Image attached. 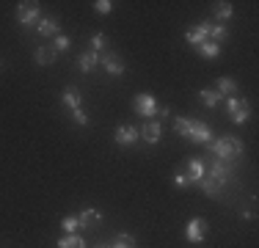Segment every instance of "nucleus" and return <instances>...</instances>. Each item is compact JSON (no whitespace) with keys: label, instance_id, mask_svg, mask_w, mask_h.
Returning <instances> with one entry per match:
<instances>
[{"label":"nucleus","instance_id":"nucleus-9","mask_svg":"<svg viewBox=\"0 0 259 248\" xmlns=\"http://www.w3.org/2000/svg\"><path fill=\"white\" fill-rule=\"evenodd\" d=\"M100 64H102V69L108 74H113V77H121V74H124V61H121L113 50H110V53H100Z\"/></svg>","mask_w":259,"mask_h":248},{"label":"nucleus","instance_id":"nucleus-6","mask_svg":"<svg viewBox=\"0 0 259 248\" xmlns=\"http://www.w3.org/2000/svg\"><path fill=\"white\" fill-rule=\"evenodd\" d=\"M226 110H229V116H232L234 124H245V121L251 119L248 105H245L240 97H229V99H226Z\"/></svg>","mask_w":259,"mask_h":248},{"label":"nucleus","instance_id":"nucleus-31","mask_svg":"<svg viewBox=\"0 0 259 248\" xmlns=\"http://www.w3.org/2000/svg\"><path fill=\"white\" fill-rule=\"evenodd\" d=\"M72 121H75V124H80V127H89V113H85V110L83 108H80V110H72Z\"/></svg>","mask_w":259,"mask_h":248},{"label":"nucleus","instance_id":"nucleus-19","mask_svg":"<svg viewBox=\"0 0 259 248\" xmlns=\"http://www.w3.org/2000/svg\"><path fill=\"white\" fill-rule=\"evenodd\" d=\"M199 99L204 102V108H207V110H215V108L221 105V99H224V97H221L215 89H201V91H199Z\"/></svg>","mask_w":259,"mask_h":248},{"label":"nucleus","instance_id":"nucleus-22","mask_svg":"<svg viewBox=\"0 0 259 248\" xmlns=\"http://www.w3.org/2000/svg\"><path fill=\"white\" fill-rule=\"evenodd\" d=\"M226 36H229V28H226V25H221V22H209V36H207L209 42H218V45H221V42H224Z\"/></svg>","mask_w":259,"mask_h":248},{"label":"nucleus","instance_id":"nucleus-12","mask_svg":"<svg viewBox=\"0 0 259 248\" xmlns=\"http://www.w3.org/2000/svg\"><path fill=\"white\" fill-rule=\"evenodd\" d=\"M61 102H64L69 110H80V105H83V94H80L77 86H66V89L61 91Z\"/></svg>","mask_w":259,"mask_h":248},{"label":"nucleus","instance_id":"nucleus-15","mask_svg":"<svg viewBox=\"0 0 259 248\" xmlns=\"http://www.w3.org/2000/svg\"><path fill=\"white\" fill-rule=\"evenodd\" d=\"M55 58H58V53H55L53 47H36V50H33V61H36L39 66H53Z\"/></svg>","mask_w":259,"mask_h":248},{"label":"nucleus","instance_id":"nucleus-3","mask_svg":"<svg viewBox=\"0 0 259 248\" xmlns=\"http://www.w3.org/2000/svg\"><path fill=\"white\" fill-rule=\"evenodd\" d=\"M232 174H234V163H232V160H212L209 169H207V177L215 179L218 185H226L232 179Z\"/></svg>","mask_w":259,"mask_h":248},{"label":"nucleus","instance_id":"nucleus-8","mask_svg":"<svg viewBox=\"0 0 259 248\" xmlns=\"http://www.w3.org/2000/svg\"><path fill=\"white\" fill-rule=\"evenodd\" d=\"M116 144L119 146H135L138 144V138H141V130L138 127H133V124H119V127H116Z\"/></svg>","mask_w":259,"mask_h":248},{"label":"nucleus","instance_id":"nucleus-10","mask_svg":"<svg viewBox=\"0 0 259 248\" xmlns=\"http://www.w3.org/2000/svg\"><path fill=\"white\" fill-rule=\"evenodd\" d=\"M209 36V22H199V25H190L188 33H185V42H188L190 47H199L201 42H207Z\"/></svg>","mask_w":259,"mask_h":248},{"label":"nucleus","instance_id":"nucleus-18","mask_svg":"<svg viewBox=\"0 0 259 248\" xmlns=\"http://www.w3.org/2000/svg\"><path fill=\"white\" fill-rule=\"evenodd\" d=\"M196 185H199V188H201V193L209 196V198H218L221 193H224V185H218L215 179H209V177H204L201 182H196Z\"/></svg>","mask_w":259,"mask_h":248},{"label":"nucleus","instance_id":"nucleus-14","mask_svg":"<svg viewBox=\"0 0 259 248\" xmlns=\"http://www.w3.org/2000/svg\"><path fill=\"white\" fill-rule=\"evenodd\" d=\"M215 91H218L221 97H237L240 94V86H237V80H232V77H218L215 80Z\"/></svg>","mask_w":259,"mask_h":248},{"label":"nucleus","instance_id":"nucleus-16","mask_svg":"<svg viewBox=\"0 0 259 248\" xmlns=\"http://www.w3.org/2000/svg\"><path fill=\"white\" fill-rule=\"evenodd\" d=\"M212 14H215V20H218L221 25H224L229 17L234 14V6L229 3V0H221V3H212Z\"/></svg>","mask_w":259,"mask_h":248},{"label":"nucleus","instance_id":"nucleus-4","mask_svg":"<svg viewBox=\"0 0 259 248\" xmlns=\"http://www.w3.org/2000/svg\"><path fill=\"white\" fill-rule=\"evenodd\" d=\"M133 110L138 116H144L146 121H152V116L157 113V99H155V94H146V91H144V94H138V97L133 99Z\"/></svg>","mask_w":259,"mask_h":248},{"label":"nucleus","instance_id":"nucleus-34","mask_svg":"<svg viewBox=\"0 0 259 248\" xmlns=\"http://www.w3.org/2000/svg\"><path fill=\"white\" fill-rule=\"evenodd\" d=\"M97 248H110V245H108V243H100V245H97Z\"/></svg>","mask_w":259,"mask_h":248},{"label":"nucleus","instance_id":"nucleus-35","mask_svg":"<svg viewBox=\"0 0 259 248\" xmlns=\"http://www.w3.org/2000/svg\"><path fill=\"white\" fill-rule=\"evenodd\" d=\"M0 66H3V61H0Z\"/></svg>","mask_w":259,"mask_h":248},{"label":"nucleus","instance_id":"nucleus-1","mask_svg":"<svg viewBox=\"0 0 259 248\" xmlns=\"http://www.w3.org/2000/svg\"><path fill=\"white\" fill-rule=\"evenodd\" d=\"M207 149H209V154H215V160H234L245 152V144L237 135H221V138L209 141Z\"/></svg>","mask_w":259,"mask_h":248},{"label":"nucleus","instance_id":"nucleus-30","mask_svg":"<svg viewBox=\"0 0 259 248\" xmlns=\"http://www.w3.org/2000/svg\"><path fill=\"white\" fill-rule=\"evenodd\" d=\"M105 45H108V42H105V33H94V39H91V53L100 55L105 50Z\"/></svg>","mask_w":259,"mask_h":248},{"label":"nucleus","instance_id":"nucleus-23","mask_svg":"<svg viewBox=\"0 0 259 248\" xmlns=\"http://www.w3.org/2000/svg\"><path fill=\"white\" fill-rule=\"evenodd\" d=\"M58 248H85V240L80 234H64L58 240Z\"/></svg>","mask_w":259,"mask_h":248},{"label":"nucleus","instance_id":"nucleus-24","mask_svg":"<svg viewBox=\"0 0 259 248\" xmlns=\"http://www.w3.org/2000/svg\"><path fill=\"white\" fill-rule=\"evenodd\" d=\"M138 243H135V237L133 234H127V232H119L116 234V240L110 243V248H135Z\"/></svg>","mask_w":259,"mask_h":248},{"label":"nucleus","instance_id":"nucleus-21","mask_svg":"<svg viewBox=\"0 0 259 248\" xmlns=\"http://www.w3.org/2000/svg\"><path fill=\"white\" fill-rule=\"evenodd\" d=\"M97 64H100V55H97V53H91V50H85V53L77 58L80 72H94V66H97Z\"/></svg>","mask_w":259,"mask_h":248},{"label":"nucleus","instance_id":"nucleus-29","mask_svg":"<svg viewBox=\"0 0 259 248\" xmlns=\"http://www.w3.org/2000/svg\"><path fill=\"white\" fill-rule=\"evenodd\" d=\"M69 47H72V39H69V36H55V45H53L55 53H66Z\"/></svg>","mask_w":259,"mask_h":248},{"label":"nucleus","instance_id":"nucleus-7","mask_svg":"<svg viewBox=\"0 0 259 248\" xmlns=\"http://www.w3.org/2000/svg\"><path fill=\"white\" fill-rule=\"evenodd\" d=\"M215 135H212V127H209L207 121H193L190 119V133H188V141H193V144H209Z\"/></svg>","mask_w":259,"mask_h":248},{"label":"nucleus","instance_id":"nucleus-28","mask_svg":"<svg viewBox=\"0 0 259 248\" xmlns=\"http://www.w3.org/2000/svg\"><path fill=\"white\" fill-rule=\"evenodd\" d=\"M174 133H180L182 138H188V133H190V119L177 116V119H174Z\"/></svg>","mask_w":259,"mask_h":248},{"label":"nucleus","instance_id":"nucleus-32","mask_svg":"<svg viewBox=\"0 0 259 248\" xmlns=\"http://www.w3.org/2000/svg\"><path fill=\"white\" fill-rule=\"evenodd\" d=\"M174 185H177V188H188V177H185V174H174Z\"/></svg>","mask_w":259,"mask_h":248},{"label":"nucleus","instance_id":"nucleus-25","mask_svg":"<svg viewBox=\"0 0 259 248\" xmlns=\"http://www.w3.org/2000/svg\"><path fill=\"white\" fill-rule=\"evenodd\" d=\"M97 221H100V213H97V210H83V213H77L80 229H89V223H97Z\"/></svg>","mask_w":259,"mask_h":248},{"label":"nucleus","instance_id":"nucleus-27","mask_svg":"<svg viewBox=\"0 0 259 248\" xmlns=\"http://www.w3.org/2000/svg\"><path fill=\"white\" fill-rule=\"evenodd\" d=\"M113 9H116L113 0H97V3H94V11H97V14H102V17L113 14Z\"/></svg>","mask_w":259,"mask_h":248},{"label":"nucleus","instance_id":"nucleus-17","mask_svg":"<svg viewBox=\"0 0 259 248\" xmlns=\"http://www.w3.org/2000/svg\"><path fill=\"white\" fill-rule=\"evenodd\" d=\"M196 50H199V55H201V58H207V61L221 58V45H218V42H209V39H207V42H201Z\"/></svg>","mask_w":259,"mask_h":248},{"label":"nucleus","instance_id":"nucleus-26","mask_svg":"<svg viewBox=\"0 0 259 248\" xmlns=\"http://www.w3.org/2000/svg\"><path fill=\"white\" fill-rule=\"evenodd\" d=\"M61 229H64L66 234H75L77 229H80V223H77V215H64V218H61Z\"/></svg>","mask_w":259,"mask_h":248},{"label":"nucleus","instance_id":"nucleus-13","mask_svg":"<svg viewBox=\"0 0 259 248\" xmlns=\"http://www.w3.org/2000/svg\"><path fill=\"white\" fill-rule=\"evenodd\" d=\"M141 135H144L146 144H160V138H163V124L160 121H146L144 127H141Z\"/></svg>","mask_w":259,"mask_h":248},{"label":"nucleus","instance_id":"nucleus-20","mask_svg":"<svg viewBox=\"0 0 259 248\" xmlns=\"http://www.w3.org/2000/svg\"><path fill=\"white\" fill-rule=\"evenodd\" d=\"M58 28H61V25H58L55 17H41V20L36 22V30H39L41 36H55V33H58Z\"/></svg>","mask_w":259,"mask_h":248},{"label":"nucleus","instance_id":"nucleus-33","mask_svg":"<svg viewBox=\"0 0 259 248\" xmlns=\"http://www.w3.org/2000/svg\"><path fill=\"white\" fill-rule=\"evenodd\" d=\"M168 116H171V110L165 108V105H163V108H157V121H165Z\"/></svg>","mask_w":259,"mask_h":248},{"label":"nucleus","instance_id":"nucleus-2","mask_svg":"<svg viewBox=\"0 0 259 248\" xmlns=\"http://www.w3.org/2000/svg\"><path fill=\"white\" fill-rule=\"evenodd\" d=\"M39 20H41V3H36V0L17 3V22L20 25H36Z\"/></svg>","mask_w":259,"mask_h":248},{"label":"nucleus","instance_id":"nucleus-5","mask_svg":"<svg viewBox=\"0 0 259 248\" xmlns=\"http://www.w3.org/2000/svg\"><path fill=\"white\" fill-rule=\"evenodd\" d=\"M207 237V221L204 218H190L188 226H185V240L193 245H201Z\"/></svg>","mask_w":259,"mask_h":248},{"label":"nucleus","instance_id":"nucleus-11","mask_svg":"<svg viewBox=\"0 0 259 248\" xmlns=\"http://www.w3.org/2000/svg\"><path fill=\"white\" fill-rule=\"evenodd\" d=\"M185 177L188 182H201L207 177V166L201 163L199 157H188V169H185Z\"/></svg>","mask_w":259,"mask_h":248}]
</instances>
